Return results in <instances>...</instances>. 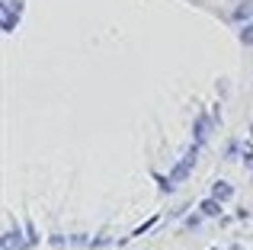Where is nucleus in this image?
<instances>
[{"mask_svg": "<svg viewBox=\"0 0 253 250\" xmlns=\"http://www.w3.org/2000/svg\"><path fill=\"white\" fill-rule=\"evenodd\" d=\"M244 42H253V26H250L247 32H244Z\"/></svg>", "mask_w": 253, "mask_h": 250, "instance_id": "f257e3e1", "label": "nucleus"}]
</instances>
